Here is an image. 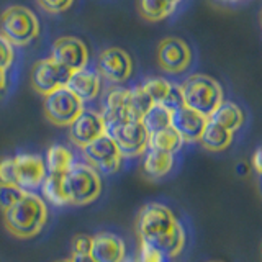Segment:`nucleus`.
I'll use <instances>...</instances> for the list:
<instances>
[{"label": "nucleus", "instance_id": "obj_5", "mask_svg": "<svg viewBox=\"0 0 262 262\" xmlns=\"http://www.w3.org/2000/svg\"><path fill=\"white\" fill-rule=\"evenodd\" d=\"M64 190L72 207H85L102 195V176L84 161H76L64 174Z\"/></svg>", "mask_w": 262, "mask_h": 262}, {"label": "nucleus", "instance_id": "obj_8", "mask_svg": "<svg viewBox=\"0 0 262 262\" xmlns=\"http://www.w3.org/2000/svg\"><path fill=\"white\" fill-rule=\"evenodd\" d=\"M85 103L74 95L68 87L57 89L45 97V117L54 126H71L84 112Z\"/></svg>", "mask_w": 262, "mask_h": 262}, {"label": "nucleus", "instance_id": "obj_35", "mask_svg": "<svg viewBox=\"0 0 262 262\" xmlns=\"http://www.w3.org/2000/svg\"><path fill=\"white\" fill-rule=\"evenodd\" d=\"M74 262H94V259L89 256V254H84V256H72Z\"/></svg>", "mask_w": 262, "mask_h": 262}, {"label": "nucleus", "instance_id": "obj_41", "mask_svg": "<svg viewBox=\"0 0 262 262\" xmlns=\"http://www.w3.org/2000/svg\"><path fill=\"white\" fill-rule=\"evenodd\" d=\"M260 252H262V249H260Z\"/></svg>", "mask_w": 262, "mask_h": 262}, {"label": "nucleus", "instance_id": "obj_17", "mask_svg": "<svg viewBox=\"0 0 262 262\" xmlns=\"http://www.w3.org/2000/svg\"><path fill=\"white\" fill-rule=\"evenodd\" d=\"M207 123V117L187 108L184 105L172 112V128L182 136L184 143H199Z\"/></svg>", "mask_w": 262, "mask_h": 262}, {"label": "nucleus", "instance_id": "obj_26", "mask_svg": "<svg viewBox=\"0 0 262 262\" xmlns=\"http://www.w3.org/2000/svg\"><path fill=\"white\" fill-rule=\"evenodd\" d=\"M184 146V139L177 131L169 126L164 128L161 131H156V133L149 135V149L156 151H162V152H169V154H177Z\"/></svg>", "mask_w": 262, "mask_h": 262}, {"label": "nucleus", "instance_id": "obj_27", "mask_svg": "<svg viewBox=\"0 0 262 262\" xmlns=\"http://www.w3.org/2000/svg\"><path fill=\"white\" fill-rule=\"evenodd\" d=\"M143 125L147 129V133H156L164 128L172 126V110H169L167 106H164L161 103L151 105V108L143 115Z\"/></svg>", "mask_w": 262, "mask_h": 262}, {"label": "nucleus", "instance_id": "obj_36", "mask_svg": "<svg viewBox=\"0 0 262 262\" xmlns=\"http://www.w3.org/2000/svg\"><path fill=\"white\" fill-rule=\"evenodd\" d=\"M221 4H228V5H236V4H241L244 0H218Z\"/></svg>", "mask_w": 262, "mask_h": 262}, {"label": "nucleus", "instance_id": "obj_40", "mask_svg": "<svg viewBox=\"0 0 262 262\" xmlns=\"http://www.w3.org/2000/svg\"><path fill=\"white\" fill-rule=\"evenodd\" d=\"M260 23H262V12H260Z\"/></svg>", "mask_w": 262, "mask_h": 262}, {"label": "nucleus", "instance_id": "obj_10", "mask_svg": "<svg viewBox=\"0 0 262 262\" xmlns=\"http://www.w3.org/2000/svg\"><path fill=\"white\" fill-rule=\"evenodd\" d=\"M156 59L159 68L170 76H179L190 69L193 62L192 48L182 38L167 36L159 41L156 49Z\"/></svg>", "mask_w": 262, "mask_h": 262}, {"label": "nucleus", "instance_id": "obj_9", "mask_svg": "<svg viewBox=\"0 0 262 262\" xmlns=\"http://www.w3.org/2000/svg\"><path fill=\"white\" fill-rule=\"evenodd\" d=\"M125 159H135L149 149V133L143 121H126L106 129Z\"/></svg>", "mask_w": 262, "mask_h": 262}, {"label": "nucleus", "instance_id": "obj_23", "mask_svg": "<svg viewBox=\"0 0 262 262\" xmlns=\"http://www.w3.org/2000/svg\"><path fill=\"white\" fill-rule=\"evenodd\" d=\"M210 120L218 123L220 126L226 128L228 131H231V133H236V131H239L243 128L246 121V115L237 103L225 100L215 110V113L211 115Z\"/></svg>", "mask_w": 262, "mask_h": 262}, {"label": "nucleus", "instance_id": "obj_21", "mask_svg": "<svg viewBox=\"0 0 262 262\" xmlns=\"http://www.w3.org/2000/svg\"><path fill=\"white\" fill-rule=\"evenodd\" d=\"M233 139H234V133L220 126L218 123L208 118V123L203 129V135L199 143L210 152H221L231 146Z\"/></svg>", "mask_w": 262, "mask_h": 262}, {"label": "nucleus", "instance_id": "obj_15", "mask_svg": "<svg viewBox=\"0 0 262 262\" xmlns=\"http://www.w3.org/2000/svg\"><path fill=\"white\" fill-rule=\"evenodd\" d=\"M56 62L64 66L71 72L87 68L89 64V48L80 38L61 36L51 46V56Z\"/></svg>", "mask_w": 262, "mask_h": 262}, {"label": "nucleus", "instance_id": "obj_28", "mask_svg": "<svg viewBox=\"0 0 262 262\" xmlns=\"http://www.w3.org/2000/svg\"><path fill=\"white\" fill-rule=\"evenodd\" d=\"M27 193L23 188L12 185V184H0V210L5 211L7 208H10L12 205H15L21 196Z\"/></svg>", "mask_w": 262, "mask_h": 262}, {"label": "nucleus", "instance_id": "obj_14", "mask_svg": "<svg viewBox=\"0 0 262 262\" xmlns=\"http://www.w3.org/2000/svg\"><path fill=\"white\" fill-rule=\"evenodd\" d=\"M106 133V125L100 112L84 108L79 117L69 126V139L79 149L94 143L95 139Z\"/></svg>", "mask_w": 262, "mask_h": 262}, {"label": "nucleus", "instance_id": "obj_34", "mask_svg": "<svg viewBox=\"0 0 262 262\" xmlns=\"http://www.w3.org/2000/svg\"><path fill=\"white\" fill-rule=\"evenodd\" d=\"M7 87H8V77H7V72L5 71H0V98L4 97V94L7 92Z\"/></svg>", "mask_w": 262, "mask_h": 262}, {"label": "nucleus", "instance_id": "obj_30", "mask_svg": "<svg viewBox=\"0 0 262 262\" xmlns=\"http://www.w3.org/2000/svg\"><path fill=\"white\" fill-rule=\"evenodd\" d=\"M74 2H76V0H36V4L39 5L41 10H45L46 13H51V15L64 13L74 5Z\"/></svg>", "mask_w": 262, "mask_h": 262}, {"label": "nucleus", "instance_id": "obj_19", "mask_svg": "<svg viewBox=\"0 0 262 262\" xmlns=\"http://www.w3.org/2000/svg\"><path fill=\"white\" fill-rule=\"evenodd\" d=\"M74 95H77L84 103L94 102L100 95L102 90V77L94 69H79L71 72V77L66 84Z\"/></svg>", "mask_w": 262, "mask_h": 262}, {"label": "nucleus", "instance_id": "obj_3", "mask_svg": "<svg viewBox=\"0 0 262 262\" xmlns=\"http://www.w3.org/2000/svg\"><path fill=\"white\" fill-rule=\"evenodd\" d=\"M46 176V162L39 154L18 152L0 159V184H12L25 192H36Z\"/></svg>", "mask_w": 262, "mask_h": 262}, {"label": "nucleus", "instance_id": "obj_24", "mask_svg": "<svg viewBox=\"0 0 262 262\" xmlns=\"http://www.w3.org/2000/svg\"><path fill=\"white\" fill-rule=\"evenodd\" d=\"M48 174H66L76 162V156L64 144H53L45 156Z\"/></svg>", "mask_w": 262, "mask_h": 262}, {"label": "nucleus", "instance_id": "obj_22", "mask_svg": "<svg viewBox=\"0 0 262 262\" xmlns=\"http://www.w3.org/2000/svg\"><path fill=\"white\" fill-rule=\"evenodd\" d=\"M182 0H138L139 16L146 21H162L176 12Z\"/></svg>", "mask_w": 262, "mask_h": 262}, {"label": "nucleus", "instance_id": "obj_1", "mask_svg": "<svg viewBox=\"0 0 262 262\" xmlns=\"http://www.w3.org/2000/svg\"><path fill=\"white\" fill-rule=\"evenodd\" d=\"M135 231L139 243L161 251L167 259L180 256L187 243L185 229L176 213L159 202H149L139 210Z\"/></svg>", "mask_w": 262, "mask_h": 262}, {"label": "nucleus", "instance_id": "obj_32", "mask_svg": "<svg viewBox=\"0 0 262 262\" xmlns=\"http://www.w3.org/2000/svg\"><path fill=\"white\" fill-rule=\"evenodd\" d=\"M90 246H92V236L89 234H76L72 237V256H84L90 252Z\"/></svg>", "mask_w": 262, "mask_h": 262}, {"label": "nucleus", "instance_id": "obj_4", "mask_svg": "<svg viewBox=\"0 0 262 262\" xmlns=\"http://www.w3.org/2000/svg\"><path fill=\"white\" fill-rule=\"evenodd\" d=\"M182 105L210 118L225 102L223 87L208 74H192L179 85Z\"/></svg>", "mask_w": 262, "mask_h": 262}, {"label": "nucleus", "instance_id": "obj_7", "mask_svg": "<svg viewBox=\"0 0 262 262\" xmlns=\"http://www.w3.org/2000/svg\"><path fill=\"white\" fill-rule=\"evenodd\" d=\"M82 159L87 162L90 167H94L98 174L112 176L117 174L121 169V164L125 161L123 154L120 152L117 143L113 141V138L105 133L94 143L82 147Z\"/></svg>", "mask_w": 262, "mask_h": 262}, {"label": "nucleus", "instance_id": "obj_37", "mask_svg": "<svg viewBox=\"0 0 262 262\" xmlns=\"http://www.w3.org/2000/svg\"><path fill=\"white\" fill-rule=\"evenodd\" d=\"M54 262H74L72 257H66V259H59V260H54Z\"/></svg>", "mask_w": 262, "mask_h": 262}, {"label": "nucleus", "instance_id": "obj_13", "mask_svg": "<svg viewBox=\"0 0 262 262\" xmlns=\"http://www.w3.org/2000/svg\"><path fill=\"white\" fill-rule=\"evenodd\" d=\"M102 117L105 120L106 129L126 121H141L135 117L131 108V89L113 87L106 92L102 106Z\"/></svg>", "mask_w": 262, "mask_h": 262}, {"label": "nucleus", "instance_id": "obj_38", "mask_svg": "<svg viewBox=\"0 0 262 262\" xmlns=\"http://www.w3.org/2000/svg\"><path fill=\"white\" fill-rule=\"evenodd\" d=\"M123 262H136V259H135V257H129V256H126V257H125V260H123Z\"/></svg>", "mask_w": 262, "mask_h": 262}, {"label": "nucleus", "instance_id": "obj_20", "mask_svg": "<svg viewBox=\"0 0 262 262\" xmlns=\"http://www.w3.org/2000/svg\"><path fill=\"white\" fill-rule=\"evenodd\" d=\"M176 166V156L156 149H147L143 159V174L149 180H159L169 176Z\"/></svg>", "mask_w": 262, "mask_h": 262}, {"label": "nucleus", "instance_id": "obj_29", "mask_svg": "<svg viewBox=\"0 0 262 262\" xmlns=\"http://www.w3.org/2000/svg\"><path fill=\"white\" fill-rule=\"evenodd\" d=\"M136 262H167V257L158 249L151 248L144 243H139L138 254L135 256Z\"/></svg>", "mask_w": 262, "mask_h": 262}, {"label": "nucleus", "instance_id": "obj_16", "mask_svg": "<svg viewBox=\"0 0 262 262\" xmlns=\"http://www.w3.org/2000/svg\"><path fill=\"white\" fill-rule=\"evenodd\" d=\"M89 256L94 262H123L126 257V244L118 234L100 231L92 236Z\"/></svg>", "mask_w": 262, "mask_h": 262}, {"label": "nucleus", "instance_id": "obj_31", "mask_svg": "<svg viewBox=\"0 0 262 262\" xmlns=\"http://www.w3.org/2000/svg\"><path fill=\"white\" fill-rule=\"evenodd\" d=\"M15 61V49L8 41L0 35V71H8Z\"/></svg>", "mask_w": 262, "mask_h": 262}, {"label": "nucleus", "instance_id": "obj_39", "mask_svg": "<svg viewBox=\"0 0 262 262\" xmlns=\"http://www.w3.org/2000/svg\"><path fill=\"white\" fill-rule=\"evenodd\" d=\"M208 262H225V260H220V259H213V260H208Z\"/></svg>", "mask_w": 262, "mask_h": 262}, {"label": "nucleus", "instance_id": "obj_6", "mask_svg": "<svg viewBox=\"0 0 262 262\" xmlns=\"http://www.w3.org/2000/svg\"><path fill=\"white\" fill-rule=\"evenodd\" d=\"M0 35L12 46H28L39 35L38 16L28 7H8L0 15Z\"/></svg>", "mask_w": 262, "mask_h": 262}, {"label": "nucleus", "instance_id": "obj_33", "mask_svg": "<svg viewBox=\"0 0 262 262\" xmlns=\"http://www.w3.org/2000/svg\"><path fill=\"white\" fill-rule=\"evenodd\" d=\"M252 166H254V169H256L257 174L262 176V147H259V149L254 152V156H252Z\"/></svg>", "mask_w": 262, "mask_h": 262}, {"label": "nucleus", "instance_id": "obj_11", "mask_svg": "<svg viewBox=\"0 0 262 262\" xmlns=\"http://www.w3.org/2000/svg\"><path fill=\"white\" fill-rule=\"evenodd\" d=\"M135 64L131 56L118 46L106 48L97 57V72L113 85H121L133 76Z\"/></svg>", "mask_w": 262, "mask_h": 262}, {"label": "nucleus", "instance_id": "obj_2", "mask_svg": "<svg viewBox=\"0 0 262 262\" xmlns=\"http://www.w3.org/2000/svg\"><path fill=\"white\" fill-rule=\"evenodd\" d=\"M4 213L5 229L18 239H33L45 229L49 210L48 203L36 192H27Z\"/></svg>", "mask_w": 262, "mask_h": 262}, {"label": "nucleus", "instance_id": "obj_18", "mask_svg": "<svg viewBox=\"0 0 262 262\" xmlns=\"http://www.w3.org/2000/svg\"><path fill=\"white\" fill-rule=\"evenodd\" d=\"M141 89L151 98L152 103H161L174 112L182 106V97H180L179 85L172 84L170 80L164 77H147L143 80Z\"/></svg>", "mask_w": 262, "mask_h": 262}, {"label": "nucleus", "instance_id": "obj_12", "mask_svg": "<svg viewBox=\"0 0 262 262\" xmlns=\"http://www.w3.org/2000/svg\"><path fill=\"white\" fill-rule=\"evenodd\" d=\"M71 77V71L56 62L53 57H45L33 64L31 87L39 95H49L57 89H62Z\"/></svg>", "mask_w": 262, "mask_h": 262}, {"label": "nucleus", "instance_id": "obj_25", "mask_svg": "<svg viewBox=\"0 0 262 262\" xmlns=\"http://www.w3.org/2000/svg\"><path fill=\"white\" fill-rule=\"evenodd\" d=\"M64 174H48L41 184L39 190L41 196L46 203L54 205V207H69L68 196L64 190Z\"/></svg>", "mask_w": 262, "mask_h": 262}]
</instances>
